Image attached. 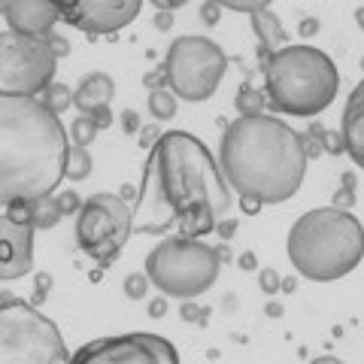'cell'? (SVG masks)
I'll return each mask as SVG.
<instances>
[{
    "label": "cell",
    "mask_w": 364,
    "mask_h": 364,
    "mask_svg": "<svg viewBox=\"0 0 364 364\" xmlns=\"http://www.w3.org/2000/svg\"><path fill=\"white\" fill-rule=\"evenodd\" d=\"M234 107L240 116H261L267 107V97H264V91H258L252 85H240V91H237V97H234Z\"/></svg>",
    "instance_id": "obj_19"
},
{
    "label": "cell",
    "mask_w": 364,
    "mask_h": 364,
    "mask_svg": "<svg viewBox=\"0 0 364 364\" xmlns=\"http://www.w3.org/2000/svg\"><path fill=\"white\" fill-rule=\"evenodd\" d=\"M143 85H149L152 91H155V88H167L164 67H158V70H152V73H146V76H143Z\"/></svg>",
    "instance_id": "obj_35"
},
{
    "label": "cell",
    "mask_w": 364,
    "mask_h": 364,
    "mask_svg": "<svg viewBox=\"0 0 364 364\" xmlns=\"http://www.w3.org/2000/svg\"><path fill=\"white\" fill-rule=\"evenodd\" d=\"M158 136H161V134H158V131L152 128V124H146V128H140V143H143V146H149V149L155 146Z\"/></svg>",
    "instance_id": "obj_38"
},
{
    "label": "cell",
    "mask_w": 364,
    "mask_h": 364,
    "mask_svg": "<svg viewBox=\"0 0 364 364\" xmlns=\"http://www.w3.org/2000/svg\"><path fill=\"white\" fill-rule=\"evenodd\" d=\"M167 313V298H155V301H149V316L152 318H161Z\"/></svg>",
    "instance_id": "obj_39"
},
{
    "label": "cell",
    "mask_w": 364,
    "mask_h": 364,
    "mask_svg": "<svg viewBox=\"0 0 364 364\" xmlns=\"http://www.w3.org/2000/svg\"><path fill=\"white\" fill-rule=\"evenodd\" d=\"M215 231H219L222 237H225V240H231V237H234V231H237V222H215Z\"/></svg>",
    "instance_id": "obj_40"
},
{
    "label": "cell",
    "mask_w": 364,
    "mask_h": 364,
    "mask_svg": "<svg viewBox=\"0 0 364 364\" xmlns=\"http://www.w3.org/2000/svg\"><path fill=\"white\" fill-rule=\"evenodd\" d=\"M95 136H97V128H95V122H91L88 116H76L73 124H70V140L73 146H91L95 143Z\"/></svg>",
    "instance_id": "obj_24"
},
{
    "label": "cell",
    "mask_w": 364,
    "mask_h": 364,
    "mask_svg": "<svg viewBox=\"0 0 364 364\" xmlns=\"http://www.w3.org/2000/svg\"><path fill=\"white\" fill-rule=\"evenodd\" d=\"M131 203L112 191L91 195L76 219V243L97 264H112L131 240Z\"/></svg>",
    "instance_id": "obj_9"
},
{
    "label": "cell",
    "mask_w": 364,
    "mask_h": 364,
    "mask_svg": "<svg viewBox=\"0 0 364 364\" xmlns=\"http://www.w3.org/2000/svg\"><path fill=\"white\" fill-rule=\"evenodd\" d=\"M6 215L9 219H16L21 225H31V200H16L6 207Z\"/></svg>",
    "instance_id": "obj_28"
},
{
    "label": "cell",
    "mask_w": 364,
    "mask_h": 364,
    "mask_svg": "<svg viewBox=\"0 0 364 364\" xmlns=\"http://www.w3.org/2000/svg\"><path fill=\"white\" fill-rule=\"evenodd\" d=\"M182 318H186V322H203V316H207V310H200V306H195L191 301H186L182 304Z\"/></svg>",
    "instance_id": "obj_34"
},
{
    "label": "cell",
    "mask_w": 364,
    "mask_h": 364,
    "mask_svg": "<svg viewBox=\"0 0 364 364\" xmlns=\"http://www.w3.org/2000/svg\"><path fill=\"white\" fill-rule=\"evenodd\" d=\"M43 104L49 107L52 116H61V112H67L73 107V91L67 88L64 82H52L49 88L43 91Z\"/></svg>",
    "instance_id": "obj_21"
},
{
    "label": "cell",
    "mask_w": 364,
    "mask_h": 364,
    "mask_svg": "<svg viewBox=\"0 0 364 364\" xmlns=\"http://www.w3.org/2000/svg\"><path fill=\"white\" fill-rule=\"evenodd\" d=\"M252 28H255V33H258L261 64H264L273 52H279L282 46H289V33H286L282 21L277 18V13H273L270 6H264V9H258V13H252Z\"/></svg>",
    "instance_id": "obj_17"
},
{
    "label": "cell",
    "mask_w": 364,
    "mask_h": 364,
    "mask_svg": "<svg viewBox=\"0 0 364 364\" xmlns=\"http://www.w3.org/2000/svg\"><path fill=\"white\" fill-rule=\"evenodd\" d=\"M267 313H270L273 318H279V316H282V306H279V304H267Z\"/></svg>",
    "instance_id": "obj_47"
},
{
    "label": "cell",
    "mask_w": 364,
    "mask_h": 364,
    "mask_svg": "<svg viewBox=\"0 0 364 364\" xmlns=\"http://www.w3.org/2000/svg\"><path fill=\"white\" fill-rule=\"evenodd\" d=\"M258 282H261V289H264L267 294H277L279 291V273L270 270V267H264V270L258 273Z\"/></svg>",
    "instance_id": "obj_30"
},
{
    "label": "cell",
    "mask_w": 364,
    "mask_h": 364,
    "mask_svg": "<svg viewBox=\"0 0 364 364\" xmlns=\"http://www.w3.org/2000/svg\"><path fill=\"white\" fill-rule=\"evenodd\" d=\"M55 64L49 43L0 31V95L37 97L52 85Z\"/></svg>",
    "instance_id": "obj_10"
},
{
    "label": "cell",
    "mask_w": 364,
    "mask_h": 364,
    "mask_svg": "<svg viewBox=\"0 0 364 364\" xmlns=\"http://www.w3.org/2000/svg\"><path fill=\"white\" fill-rule=\"evenodd\" d=\"M198 203L215 215L231 210V188L207 143L188 131L161 134L143 164V182L131 207L134 234H167Z\"/></svg>",
    "instance_id": "obj_1"
},
{
    "label": "cell",
    "mask_w": 364,
    "mask_h": 364,
    "mask_svg": "<svg viewBox=\"0 0 364 364\" xmlns=\"http://www.w3.org/2000/svg\"><path fill=\"white\" fill-rule=\"evenodd\" d=\"M322 152H328V155H343V136H340V131H325V136H322Z\"/></svg>",
    "instance_id": "obj_29"
},
{
    "label": "cell",
    "mask_w": 364,
    "mask_h": 364,
    "mask_svg": "<svg viewBox=\"0 0 364 364\" xmlns=\"http://www.w3.org/2000/svg\"><path fill=\"white\" fill-rule=\"evenodd\" d=\"M70 364H179V352L161 334L134 331L88 340L70 355Z\"/></svg>",
    "instance_id": "obj_11"
},
{
    "label": "cell",
    "mask_w": 364,
    "mask_h": 364,
    "mask_svg": "<svg viewBox=\"0 0 364 364\" xmlns=\"http://www.w3.org/2000/svg\"><path fill=\"white\" fill-rule=\"evenodd\" d=\"M112 95H116V82H112L109 73H85L82 79H79V85L73 91V104L82 109V116H88L91 109L97 107H109Z\"/></svg>",
    "instance_id": "obj_16"
},
{
    "label": "cell",
    "mask_w": 364,
    "mask_h": 364,
    "mask_svg": "<svg viewBox=\"0 0 364 364\" xmlns=\"http://www.w3.org/2000/svg\"><path fill=\"white\" fill-rule=\"evenodd\" d=\"M170 25H173V16H170V13H158L155 16V28L158 31H170Z\"/></svg>",
    "instance_id": "obj_42"
},
{
    "label": "cell",
    "mask_w": 364,
    "mask_h": 364,
    "mask_svg": "<svg viewBox=\"0 0 364 364\" xmlns=\"http://www.w3.org/2000/svg\"><path fill=\"white\" fill-rule=\"evenodd\" d=\"M264 73V97L273 109L286 116L310 119L334 104L340 91L337 64L313 46H282L261 64Z\"/></svg>",
    "instance_id": "obj_5"
},
{
    "label": "cell",
    "mask_w": 364,
    "mask_h": 364,
    "mask_svg": "<svg viewBox=\"0 0 364 364\" xmlns=\"http://www.w3.org/2000/svg\"><path fill=\"white\" fill-rule=\"evenodd\" d=\"M6 13V4H0V16H4Z\"/></svg>",
    "instance_id": "obj_48"
},
{
    "label": "cell",
    "mask_w": 364,
    "mask_h": 364,
    "mask_svg": "<svg viewBox=\"0 0 364 364\" xmlns=\"http://www.w3.org/2000/svg\"><path fill=\"white\" fill-rule=\"evenodd\" d=\"M222 258L213 246L188 237H167L146 255V279L164 298L195 301L215 286Z\"/></svg>",
    "instance_id": "obj_6"
},
{
    "label": "cell",
    "mask_w": 364,
    "mask_h": 364,
    "mask_svg": "<svg viewBox=\"0 0 364 364\" xmlns=\"http://www.w3.org/2000/svg\"><path fill=\"white\" fill-rule=\"evenodd\" d=\"M67 131L40 97L0 95V207L52 195L67 167Z\"/></svg>",
    "instance_id": "obj_2"
},
{
    "label": "cell",
    "mask_w": 364,
    "mask_h": 364,
    "mask_svg": "<svg viewBox=\"0 0 364 364\" xmlns=\"http://www.w3.org/2000/svg\"><path fill=\"white\" fill-rule=\"evenodd\" d=\"M4 18L9 31L21 33V37L46 40L61 21V9L58 4H43V0H16V4H6Z\"/></svg>",
    "instance_id": "obj_14"
},
{
    "label": "cell",
    "mask_w": 364,
    "mask_h": 364,
    "mask_svg": "<svg viewBox=\"0 0 364 364\" xmlns=\"http://www.w3.org/2000/svg\"><path fill=\"white\" fill-rule=\"evenodd\" d=\"M33 267V228L0 215V282L18 279Z\"/></svg>",
    "instance_id": "obj_13"
},
{
    "label": "cell",
    "mask_w": 364,
    "mask_h": 364,
    "mask_svg": "<svg viewBox=\"0 0 364 364\" xmlns=\"http://www.w3.org/2000/svg\"><path fill=\"white\" fill-rule=\"evenodd\" d=\"M146 291H149V279H146V273H131V277L124 279V294H128L131 301H143Z\"/></svg>",
    "instance_id": "obj_26"
},
{
    "label": "cell",
    "mask_w": 364,
    "mask_h": 364,
    "mask_svg": "<svg viewBox=\"0 0 364 364\" xmlns=\"http://www.w3.org/2000/svg\"><path fill=\"white\" fill-rule=\"evenodd\" d=\"M119 198H122V200H128V203H131V200L136 198V188H134V186H122V191H119Z\"/></svg>",
    "instance_id": "obj_45"
},
{
    "label": "cell",
    "mask_w": 364,
    "mask_h": 364,
    "mask_svg": "<svg viewBox=\"0 0 364 364\" xmlns=\"http://www.w3.org/2000/svg\"><path fill=\"white\" fill-rule=\"evenodd\" d=\"M61 219L64 215L58 210V200H55L52 195L31 200V228L33 231H49V228H55Z\"/></svg>",
    "instance_id": "obj_18"
},
{
    "label": "cell",
    "mask_w": 364,
    "mask_h": 364,
    "mask_svg": "<svg viewBox=\"0 0 364 364\" xmlns=\"http://www.w3.org/2000/svg\"><path fill=\"white\" fill-rule=\"evenodd\" d=\"M49 289H52V277H49V273H37V294H33V306H37L46 294H49Z\"/></svg>",
    "instance_id": "obj_37"
},
{
    "label": "cell",
    "mask_w": 364,
    "mask_h": 364,
    "mask_svg": "<svg viewBox=\"0 0 364 364\" xmlns=\"http://www.w3.org/2000/svg\"><path fill=\"white\" fill-rule=\"evenodd\" d=\"M88 173H91V155H88V149H82V146H70V152H67L64 176L73 179V182H82V179H88Z\"/></svg>",
    "instance_id": "obj_20"
},
{
    "label": "cell",
    "mask_w": 364,
    "mask_h": 364,
    "mask_svg": "<svg viewBox=\"0 0 364 364\" xmlns=\"http://www.w3.org/2000/svg\"><path fill=\"white\" fill-rule=\"evenodd\" d=\"M222 176L243 198L264 203H282L298 195L306 155L301 134L277 116H240L225 128L222 136Z\"/></svg>",
    "instance_id": "obj_3"
},
{
    "label": "cell",
    "mask_w": 364,
    "mask_h": 364,
    "mask_svg": "<svg viewBox=\"0 0 364 364\" xmlns=\"http://www.w3.org/2000/svg\"><path fill=\"white\" fill-rule=\"evenodd\" d=\"M316 31H318V21H316V18H304V25H301L304 37H310V33H316Z\"/></svg>",
    "instance_id": "obj_43"
},
{
    "label": "cell",
    "mask_w": 364,
    "mask_h": 364,
    "mask_svg": "<svg viewBox=\"0 0 364 364\" xmlns=\"http://www.w3.org/2000/svg\"><path fill=\"white\" fill-rule=\"evenodd\" d=\"M340 136H343V152H349L355 164H364V85L361 82L352 88V95L346 100Z\"/></svg>",
    "instance_id": "obj_15"
},
{
    "label": "cell",
    "mask_w": 364,
    "mask_h": 364,
    "mask_svg": "<svg viewBox=\"0 0 364 364\" xmlns=\"http://www.w3.org/2000/svg\"><path fill=\"white\" fill-rule=\"evenodd\" d=\"M240 207H243V213H246V215L261 213V203H258L255 198H243V200H240Z\"/></svg>",
    "instance_id": "obj_41"
},
{
    "label": "cell",
    "mask_w": 364,
    "mask_h": 364,
    "mask_svg": "<svg viewBox=\"0 0 364 364\" xmlns=\"http://www.w3.org/2000/svg\"><path fill=\"white\" fill-rule=\"evenodd\" d=\"M325 131H328V128H322L318 122H310V128L301 134V149H304V155H306V161H310V158L325 155V152H322V136H325Z\"/></svg>",
    "instance_id": "obj_23"
},
{
    "label": "cell",
    "mask_w": 364,
    "mask_h": 364,
    "mask_svg": "<svg viewBox=\"0 0 364 364\" xmlns=\"http://www.w3.org/2000/svg\"><path fill=\"white\" fill-rule=\"evenodd\" d=\"M310 364H343V361L334 358V355H322V358H313Z\"/></svg>",
    "instance_id": "obj_46"
},
{
    "label": "cell",
    "mask_w": 364,
    "mask_h": 364,
    "mask_svg": "<svg viewBox=\"0 0 364 364\" xmlns=\"http://www.w3.org/2000/svg\"><path fill=\"white\" fill-rule=\"evenodd\" d=\"M0 364H70V352L49 316L6 298L0 301Z\"/></svg>",
    "instance_id": "obj_7"
},
{
    "label": "cell",
    "mask_w": 364,
    "mask_h": 364,
    "mask_svg": "<svg viewBox=\"0 0 364 364\" xmlns=\"http://www.w3.org/2000/svg\"><path fill=\"white\" fill-rule=\"evenodd\" d=\"M122 131L124 134H136V131H140V116H136L134 109H124L122 112Z\"/></svg>",
    "instance_id": "obj_36"
},
{
    "label": "cell",
    "mask_w": 364,
    "mask_h": 364,
    "mask_svg": "<svg viewBox=\"0 0 364 364\" xmlns=\"http://www.w3.org/2000/svg\"><path fill=\"white\" fill-rule=\"evenodd\" d=\"M200 16L203 21L213 28V25H219V18H222V4H215V0H210V4H203L200 6Z\"/></svg>",
    "instance_id": "obj_33"
},
{
    "label": "cell",
    "mask_w": 364,
    "mask_h": 364,
    "mask_svg": "<svg viewBox=\"0 0 364 364\" xmlns=\"http://www.w3.org/2000/svg\"><path fill=\"white\" fill-rule=\"evenodd\" d=\"M88 119L95 122V128H97V131H107L109 124H112V112H109V107H97V109H91V112H88Z\"/></svg>",
    "instance_id": "obj_31"
},
{
    "label": "cell",
    "mask_w": 364,
    "mask_h": 364,
    "mask_svg": "<svg viewBox=\"0 0 364 364\" xmlns=\"http://www.w3.org/2000/svg\"><path fill=\"white\" fill-rule=\"evenodd\" d=\"M355 203V173H343V186L334 195V207L337 210H349Z\"/></svg>",
    "instance_id": "obj_25"
},
{
    "label": "cell",
    "mask_w": 364,
    "mask_h": 364,
    "mask_svg": "<svg viewBox=\"0 0 364 364\" xmlns=\"http://www.w3.org/2000/svg\"><path fill=\"white\" fill-rule=\"evenodd\" d=\"M364 231L349 210L318 207L304 213L289 231V261L304 279L334 282L361 264Z\"/></svg>",
    "instance_id": "obj_4"
},
{
    "label": "cell",
    "mask_w": 364,
    "mask_h": 364,
    "mask_svg": "<svg viewBox=\"0 0 364 364\" xmlns=\"http://www.w3.org/2000/svg\"><path fill=\"white\" fill-rule=\"evenodd\" d=\"M228 55L219 43L207 37H176L167 49L164 76L176 100H210L225 79Z\"/></svg>",
    "instance_id": "obj_8"
},
{
    "label": "cell",
    "mask_w": 364,
    "mask_h": 364,
    "mask_svg": "<svg viewBox=\"0 0 364 364\" xmlns=\"http://www.w3.org/2000/svg\"><path fill=\"white\" fill-rule=\"evenodd\" d=\"M240 267H243V270H255V255H252V252H243V255H240Z\"/></svg>",
    "instance_id": "obj_44"
},
{
    "label": "cell",
    "mask_w": 364,
    "mask_h": 364,
    "mask_svg": "<svg viewBox=\"0 0 364 364\" xmlns=\"http://www.w3.org/2000/svg\"><path fill=\"white\" fill-rule=\"evenodd\" d=\"M55 200H58V210H61V215H73V213L82 210V200H79L76 191H64V195H58Z\"/></svg>",
    "instance_id": "obj_27"
},
{
    "label": "cell",
    "mask_w": 364,
    "mask_h": 364,
    "mask_svg": "<svg viewBox=\"0 0 364 364\" xmlns=\"http://www.w3.org/2000/svg\"><path fill=\"white\" fill-rule=\"evenodd\" d=\"M46 43H49V49H52V55H55V58H64V55L67 52H70V43H67L64 37H61V33H49V37H46Z\"/></svg>",
    "instance_id": "obj_32"
},
{
    "label": "cell",
    "mask_w": 364,
    "mask_h": 364,
    "mask_svg": "<svg viewBox=\"0 0 364 364\" xmlns=\"http://www.w3.org/2000/svg\"><path fill=\"white\" fill-rule=\"evenodd\" d=\"M149 112H152V119H158V122L173 119L176 116V97H173V91H170V88H155L152 95H149Z\"/></svg>",
    "instance_id": "obj_22"
},
{
    "label": "cell",
    "mask_w": 364,
    "mask_h": 364,
    "mask_svg": "<svg viewBox=\"0 0 364 364\" xmlns=\"http://www.w3.org/2000/svg\"><path fill=\"white\" fill-rule=\"evenodd\" d=\"M61 18L88 37H104L128 28L140 16V0H116V4H61Z\"/></svg>",
    "instance_id": "obj_12"
}]
</instances>
